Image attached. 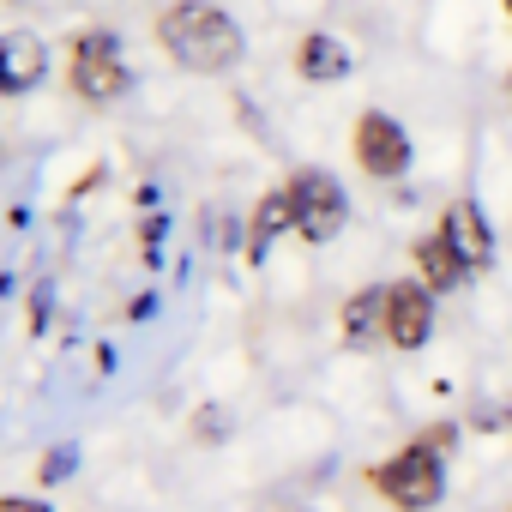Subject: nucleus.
I'll use <instances>...</instances> for the list:
<instances>
[{"instance_id":"obj_1","label":"nucleus","mask_w":512,"mask_h":512,"mask_svg":"<svg viewBox=\"0 0 512 512\" xmlns=\"http://www.w3.org/2000/svg\"><path fill=\"white\" fill-rule=\"evenodd\" d=\"M151 43L169 67L193 79H229L247 61V31L217 0H163L151 13Z\"/></svg>"},{"instance_id":"obj_2","label":"nucleus","mask_w":512,"mask_h":512,"mask_svg":"<svg viewBox=\"0 0 512 512\" xmlns=\"http://www.w3.org/2000/svg\"><path fill=\"white\" fill-rule=\"evenodd\" d=\"M458 422H428L410 440H398L392 452H380L374 464H362V482L380 506L392 512H434L446 500V464L458 452Z\"/></svg>"},{"instance_id":"obj_3","label":"nucleus","mask_w":512,"mask_h":512,"mask_svg":"<svg viewBox=\"0 0 512 512\" xmlns=\"http://www.w3.org/2000/svg\"><path fill=\"white\" fill-rule=\"evenodd\" d=\"M61 55H67L61 79H67V97H73L79 109H115V103L133 91V67H127L121 31H109V25H79V31H67Z\"/></svg>"},{"instance_id":"obj_4","label":"nucleus","mask_w":512,"mask_h":512,"mask_svg":"<svg viewBox=\"0 0 512 512\" xmlns=\"http://www.w3.org/2000/svg\"><path fill=\"white\" fill-rule=\"evenodd\" d=\"M350 163L362 169V181H380V187H398L410 169H416V139L410 127L392 115V109H356L350 121Z\"/></svg>"},{"instance_id":"obj_5","label":"nucleus","mask_w":512,"mask_h":512,"mask_svg":"<svg viewBox=\"0 0 512 512\" xmlns=\"http://www.w3.org/2000/svg\"><path fill=\"white\" fill-rule=\"evenodd\" d=\"M284 187H290V211H296V241L326 247V241L344 235V223H350V187H344L326 163L290 169Z\"/></svg>"},{"instance_id":"obj_6","label":"nucleus","mask_w":512,"mask_h":512,"mask_svg":"<svg viewBox=\"0 0 512 512\" xmlns=\"http://www.w3.org/2000/svg\"><path fill=\"white\" fill-rule=\"evenodd\" d=\"M434 320H440V296L422 290L410 272L392 278V284H380V344H386V350H398V356L428 350Z\"/></svg>"},{"instance_id":"obj_7","label":"nucleus","mask_w":512,"mask_h":512,"mask_svg":"<svg viewBox=\"0 0 512 512\" xmlns=\"http://www.w3.org/2000/svg\"><path fill=\"white\" fill-rule=\"evenodd\" d=\"M410 278H416L422 290H434V296H464V290L476 284V266L458 253L452 235L422 229V235H410Z\"/></svg>"},{"instance_id":"obj_8","label":"nucleus","mask_w":512,"mask_h":512,"mask_svg":"<svg viewBox=\"0 0 512 512\" xmlns=\"http://www.w3.org/2000/svg\"><path fill=\"white\" fill-rule=\"evenodd\" d=\"M43 85H49V43L25 25L0 31V103L37 97Z\"/></svg>"},{"instance_id":"obj_9","label":"nucleus","mask_w":512,"mask_h":512,"mask_svg":"<svg viewBox=\"0 0 512 512\" xmlns=\"http://www.w3.org/2000/svg\"><path fill=\"white\" fill-rule=\"evenodd\" d=\"M284 235H296V211H290V187L278 181V187H266L260 199L247 205V223H241V260H247V266H266V253H272Z\"/></svg>"},{"instance_id":"obj_10","label":"nucleus","mask_w":512,"mask_h":512,"mask_svg":"<svg viewBox=\"0 0 512 512\" xmlns=\"http://www.w3.org/2000/svg\"><path fill=\"white\" fill-rule=\"evenodd\" d=\"M290 67H296L302 85H344L356 73V49L338 31H302L296 49H290Z\"/></svg>"},{"instance_id":"obj_11","label":"nucleus","mask_w":512,"mask_h":512,"mask_svg":"<svg viewBox=\"0 0 512 512\" xmlns=\"http://www.w3.org/2000/svg\"><path fill=\"white\" fill-rule=\"evenodd\" d=\"M440 235H452L458 241V253H464V260L476 266V278L494 266V223H488V211H482V199H470V193H458L452 205H440V223H434Z\"/></svg>"},{"instance_id":"obj_12","label":"nucleus","mask_w":512,"mask_h":512,"mask_svg":"<svg viewBox=\"0 0 512 512\" xmlns=\"http://www.w3.org/2000/svg\"><path fill=\"white\" fill-rule=\"evenodd\" d=\"M338 338H344L350 350L380 344V284H368V290L344 296V308H338Z\"/></svg>"},{"instance_id":"obj_13","label":"nucleus","mask_w":512,"mask_h":512,"mask_svg":"<svg viewBox=\"0 0 512 512\" xmlns=\"http://www.w3.org/2000/svg\"><path fill=\"white\" fill-rule=\"evenodd\" d=\"M73 470H79V446H49V452H43V464H37V494L61 488Z\"/></svg>"},{"instance_id":"obj_14","label":"nucleus","mask_w":512,"mask_h":512,"mask_svg":"<svg viewBox=\"0 0 512 512\" xmlns=\"http://www.w3.org/2000/svg\"><path fill=\"white\" fill-rule=\"evenodd\" d=\"M163 235H169V211H145V223H139V260L145 266L163 260Z\"/></svg>"},{"instance_id":"obj_15","label":"nucleus","mask_w":512,"mask_h":512,"mask_svg":"<svg viewBox=\"0 0 512 512\" xmlns=\"http://www.w3.org/2000/svg\"><path fill=\"white\" fill-rule=\"evenodd\" d=\"M211 440H223V410H217V404H205V410L193 416V446H211Z\"/></svg>"},{"instance_id":"obj_16","label":"nucleus","mask_w":512,"mask_h":512,"mask_svg":"<svg viewBox=\"0 0 512 512\" xmlns=\"http://www.w3.org/2000/svg\"><path fill=\"white\" fill-rule=\"evenodd\" d=\"M0 512H55V506H49V494L31 488V494H0Z\"/></svg>"},{"instance_id":"obj_17","label":"nucleus","mask_w":512,"mask_h":512,"mask_svg":"<svg viewBox=\"0 0 512 512\" xmlns=\"http://www.w3.org/2000/svg\"><path fill=\"white\" fill-rule=\"evenodd\" d=\"M103 175H109V169H103V163H91V169H85V175H79V181L67 187V205H79V199H91V187H97Z\"/></svg>"},{"instance_id":"obj_18","label":"nucleus","mask_w":512,"mask_h":512,"mask_svg":"<svg viewBox=\"0 0 512 512\" xmlns=\"http://www.w3.org/2000/svg\"><path fill=\"white\" fill-rule=\"evenodd\" d=\"M157 302H163L157 290H145V296H133V302H127V320H151V314H157Z\"/></svg>"},{"instance_id":"obj_19","label":"nucleus","mask_w":512,"mask_h":512,"mask_svg":"<svg viewBox=\"0 0 512 512\" xmlns=\"http://www.w3.org/2000/svg\"><path fill=\"white\" fill-rule=\"evenodd\" d=\"M500 91H506V97H512V67H506V79H500Z\"/></svg>"},{"instance_id":"obj_20","label":"nucleus","mask_w":512,"mask_h":512,"mask_svg":"<svg viewBox=\"0 0 512 512\" xmlns=\"http://www.w3.org/2000/svg\"><path fill=\"white\" fill-rule=\"evenodd\" d=\"M7 157H13V151H7V139H0V169H7Z\"/></svg>"},{"instance_id":"obj_21","label":"nucleus","mask_w":512,"mask_h":512,"mask_svg":"<svg viewBox=\"0 0 512 512\" xmlns=\"http://www.w3.org/2000/svg\"><path fill=\"white\" fill-rule=\"evenodd\" d=\"M500 13H506V25H512V0H500Z\"/></svg>"},{"instance_id":"obj_22","label":"nucleus","mask_w":512,"mask_h":512,"mask_svg":"<svg viewBox=\"0 0 512 512\" xmlns=\"http://www.w3.org/2000/svg\"><path fill=\"white\" fill-rule=\"evenodd\" d=\"M302 512H308V506H302Z\"/></svg>"}]
</instances>
